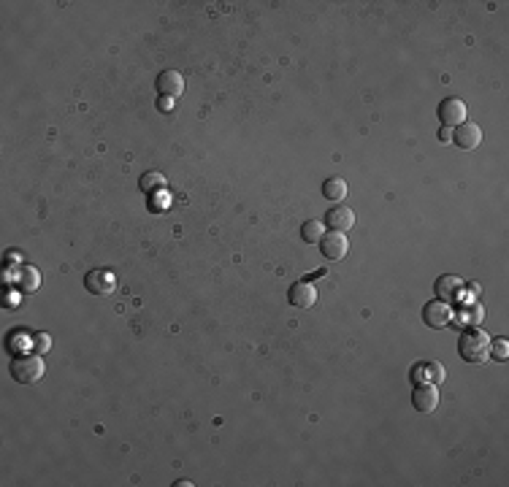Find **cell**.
Masks as SVG:
<instances>
[{"label": "cell", "instance_id": "cell-3", "mask_svg": "<svg viewBox=\"0 0 509 487\" xmlns=\"http://www.w3.org/2000/svg\"><path fill=\"white\" fill-rule=\"evenodd\" d=\"M423 323H426L431 330H444V328H450V325L455 323L453 303H447V300H431V303H426V309H423Z\"/></svg>", "mask_w": 509, "mask_h": 487}, {"label": "cell", "instance_id": "cell-20", "mask_svg": "<svg viewBox=\"0 0 509 487\" xmlns=\"http://www.w3.org/2000/svg\"><path fill=\"white\" fill-rule=\"evenodd\" d=\"M152 184H163V182H160V176H157V174L144 176V182H141V187H144V189H147V187H152Z\"/></svg>", "mask_w": 509, "mask_h": 487}, {"label": "cell", "instance_id": "cell-13", "mask_svg": "<svg viewBox=\"0 0 509 487\" xmlns=\"http://www.w3.org/2000/svg\"><path fill=\"white\" fill-rule=\"evenodd\" d=\"M14 287L22 293H36L41 287V273L33 268V266H19L14 271Z\"/></svg>", "mask_w": 509, "mask_h": 487}, {"label": "cell", "instance_id": "cell-17", "mask_svg": "<svg viewBox=\"0 0 509 487\" xmlns=\"http://www.w3.org/2000/svg\"><path fill=\"white\" fill-rule=\"evenodd\" d=\"M485 320V311H482L480 303H474V306H466V309L461 311V323L466 325V328H477V325Z\"/></svg>", "mask_w": 509, "mask_h": 487}, {"label": "cell", "instance_id": "cell-9", "mask_svg": "<svg viewBox=\"0 0 509 487\" xmlns=\"http://www.w3.org/2000/svg\"><path fill=\"white\" fill-rule=\"evenodd\" d=\"M84 287H87L93 295H109L117 284H114V276H111L109 271L93 268V271H87V276H84Z\"/></svg>", "mask_w": 509, "mask_h": 487}, {"label": "cell", "instance_id": "cell-19", "mask_svg": "<svg viewBox=\"0 0 509 487\" xmlns=\"http://www.w3.org/2000/svg\"><path fill=\"white\" fill-rule=\"evenodd\" d=\"M30 344H33V350L38 352V355H43L52 347V338L46 336V333H36V336H30Z\"/></svg>", "mask_w": 509, "mask_h": 487}, {"label": "cell", "instance_id": "cell-5", "mask_svg": "<svg viewBox=\"0 0 509 487\" xmlns=\"http://www.w3.org/2000/svg\"><path fill=\"white\" fill-rule=\"evenodd\" d=\"M466 103L461 98H444L439 103V120L444 122V127H458L466 122Z\"/></svg>", "mask_w": 509, "mask_h": 487}, {"label": "cell", "instance_id": "cell-21", "mask_svg": "<svg viewBox=\"0 0 509 487\" xmlns=\"http://www.w3.org/2000/svg\"><path fill=\"white\" fill-rule=\"evenodd\" d=\"M19 260H22V255H19L16 249H9V252H6V263H19Z\"/></svg>", "mask_w": 509, "mask_h": 487}, {"label": "cell", "instance_id": "cell-16", "mask_svg": "<svg viewBox=\"0 0 509 487\" xmlns=\"http://www.w3.org/2000/svg\"><path fill=\"white\" fill-rule=\"evenodd\" d=\"M325 236V222L320 219H306L301 225V239L306 244H320V239Z\"/></svg>", "mask_w": 509, "mask_h": 487}, {"label": "cell", "instance_id": "cell-22", "mask_svg": "<svg viewBox=\"0 0 509 487\" xmlns=\"http://www.w3.org/2000/svg\"><path fill=\"white\" fill-rule=\"evenodd\" d=\"M453 138V127H441V133H439V141L441 144H447Z\"/></svg>", "mask_w": 509, "mask_h": 487}, {"label": "cell", "instance_id": "cell-18", "mask_svg": "<svg viewBox=\"0 0 509 487\" xmlns=\"http://www.w3.org/2000/svg\"><path fill=\"white\" fill-rule=\"evenodd\" d=\"M490 355H493L498 363H504L509 357V344L507 338H495V341H490Z\"/></svg>", "mask_w": 509, "mask_h": 487}, {"label": "cell", "instance_id": "cell-14", "mask_svg": "<svg viewBox=\"0 0 509 487\" xmlns=\"http://www.w3.org/2000/svg\"><path fill=\"white\" fill-rule=\"evenodd\" d=\"M412 377L417 379V382H431V384H439V382H444V377H447V371H444V365L436 363V360H431V363H420L414 365Z\"/></svg>", "mask_w": 509, "mask_h": 487}, {"label": "cell", "instance_id": "cell-7", "mask_svg": "<svg viewBox=\"0 0 509 487\" xmlns=\"http://www.w3.org/2000/svg\"><path fill=\"white\" fill-rule=\"evenodd\" d=\"M453 141L455 147L461 149H477L482 144V130L477 122H463V125H458L453 130Z\"/></svg>", "mask_w": 509, "mask_h": 487}, {"label": "cell", "instance_id": "cell-12", "mask_svg": "<svg viewBox=\"0 0 509 487\" xmlns=\"http://www.w3.org/2000/svg\"><path fill=\"white\" fill-rule=\"evenodd\" d=\"M434 287H436V295H439V300L453 303V300H458L461 293H463V279H461V276H450V273H444V276L436 279Z\"/></svg>", "mask_w": 509, "mask_h": 487}, {"label": "cell", "instance_id": "cell-6", "mask_svg": "<svg viewBox=\"0 0 509 487\" xmlns=\"http://www.w3.org/2000/svg\"><path fill=\"white\" fill-rule=\"evenodd\" d=\"M325 225L330 230H336V233H345V230L355 225V211L347 203H336V206H330L328 214H325Z\"/></svg>", "mask_w": 509, "mask_h": 487}, {"label": "cell", "instance_id": "cell-1", "mask_svg": "<svg viewBox=\"0 0 509 487\" xmlns=\"http://www.w3.org/2000/svg\"><path fill=\"white\" fill-rule=\"evenodd\" d=\"M458 352L466 363H485L490 357V336L480 328H466L458 338Z\"/></svg>", "mask_w": 509, "mask_h": 487}, {"label": "cell", "instance_id": "cell-23", "mask_svg": "<svg viewBox=\"0 0 509 487\" xmlns=\"http://www.w3.org/2000/svg\"><path fill=\"white\" fill-rule=\"evenodd\" d=\"M171 106H174V100H171V98H160V108H163V111H168Z\"/></svg>", "mask_w": 509, "mask_h": 487}, {"label": "cell", "instance_id": "cell-10", "mask_svg": "<svg viewBox=\"0 0 509 487\" xmlns=\"http://www.w3.org/2000/svg\"><path fill=\"white\" fill-rule=\"evenodd\" d=\"M288 300L295 306V309H312L317 303V287L309 282H295L290 287Z\"/></svg>", "mask_w": 509, "mask_h": 487}, {"label": "cell", "instance_id": "cell-15", "mask_svg": "<svg viewBox=\"0 0 509 487\" xmlns=\"http://www.w3.org/2000/svg\"><path fill=\"white\" fill-rule=\"evenodd\" d=\"M322 195H325L328 201L342 203L347 198V182L342 176H330V179L322 182Z\"/></svg>", "mask_w": 509, "mask_h": 487}, {"label": "cell", "instance_id": "cell-2", "mask_svg": "<svg viewBox=\"0 0 509 487\" xmlns=\"http://www.w3.org/2000/svg\"><path fill=\"white\" fill-rule=\"evenodd\" d=\"M43 371H46V365H43L41 355H19L11 363V377L19 384H36L43 377Z\"/></svg>", "mask_w": 509, "mask_h": 487}, {"label": "cell", "instance_id": "cell-8", "mask_svg": "<svg viewBox=\"0 0 509 487\" xmlns=\"http://www.w3.org/2000/svg\"><path fill=\"white\" fill-rule=\"evenodd\" d=\"M347 249H350V241L345 239V233L330 230V233H325V236L320 239V252L328 257V260H342V257L347 255Z\"/></svg>", "mask_w": 509, "mask_h": 487}, {"label": "cell", "instance_id": "cell-4", "mask_svg": "<svg viewBox=\"0 0 509 487\" xmlns=\"http://www.w3.org/2000/svg\"><path fill=\"white\" fill-rule=\"evenodd\" d=\"M412 406L420 412V414H431V412H436V406H439V390H436V384H431V382H420L412 392Z\"/></svg>", "mask_w": 509, "mask_h": 487}, {"label": "cell", "instance_id": "cell-11", "mask_svg": "<svg viewBox=\"0 0 509 487\" xmlns=\"http://www.w3.org/2000/svg\"><path fill=\"white\" fill-rule=\"evenodd\" d=\"M157 93L160 98H179L184 93V76H182L179 70H163L160 76H157Z\"/></svg>", "mask_w": 509, "mask_h": 487}]
</instances>
